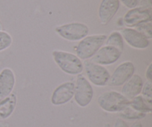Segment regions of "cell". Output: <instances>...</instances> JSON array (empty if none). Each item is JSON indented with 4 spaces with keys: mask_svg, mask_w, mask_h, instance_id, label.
I'll use <instances>...</instances> for the list:
<instances>
[{
    "mask_svg": "<svg viewBox=\"0 0 152 127\" xmlns=\"http://www.w3.org/2000/svg\"><path fill=\"white\" fill-rule=\"evenodd\" d=\"M0 127H10V124L4 120H0Z\"/></svg>",
    "mask_w": 152,
    "mask_h": 127,
    "instance_id": "26",
    "label": "cell"
},
{
    "mask_svg": "<svg viewBox=\"0 0 152 127\" xmlns=\"http://www.w3.org/2000/svg\"><path fill=\"white\" fill-rule=\"evenodd\" d=\"M138 4L140 5V7H145V8L151 9V0H140L137 2V4Z\"/></svg>",
    "mask_w": 152,
    "mask_h": 127,
    "instance_id": "23",
    "label": "cell"
},
{
    "mask_svg": "<svg viewBox=\"0 0 152 127\" xmlns=\"http://www.w3.org/2000/svg\"><path fill=\"white\" fill-rule=\"evenodd\" d=\"M120 2L121 1L126 7H129V8H134L137 5L138 0H119Z\"/></svg>",
    "mask_w": 152,
    "mask_h": 127,
    "instance_id": "22",
    "label": "cell"
},
{
    "mask_svg": "<svg viewBox=\"0 0 152 127\" xmlns=\"http://www.w3.org/2000/svg\"><path fill=\"white\" fill-rule=\"evenodd\" d=\"M97 102L102 110L108 112L115 113L120 112L129 106L130 100L120 92L108 91L99 95Z\"/></svg>",
    "mask_w": 152,
    "mask_h": 127,
    "instance_id": "2",
    "label": "cell"
},
{
    "mask_svg": "<svg viewBox=\"0 0 152 127\" xmlns=\"http://www.w3.org/2000/svg\"><path fill=\"white\" fill-rule=\"evenodd\" d=\"M120 8L119 0H102L98 16L102 25H107L113 19Z\"/></svg>",
    "mask_w": 152,
    "mask_h": 127,
    "instance_id": "12",
    "label": "cell"
},
{
    "mask_svg": "<svg viewBox=\"0 0 152 127\" xmlns=\"http://www.w3.org/2000/svg\"><path fill=\"white\" fill-rule=\"evenodd\" d=\"M83 67L87 75V80L91 83L100 87L108 85L111 74L105 66L98 65L91 61H86Z\"/></svg>",
    "mask_w": 152,
    "mask_h": 127,
    "instance_id": "4",
    "label": "cell"
},
{
    "mask_svg": "<svg viewBox=\"0 0 152 127\" xmlns=\"http://www.w3.org/2000/svg\"><path fill=\"white\" fill-rule=\"evenodd\" d=\"M151 10L145 7H134L126 13L123 21L128 27H136L143 22L151 21Z\"/></svg>",
    "mask_w": 152,
    "mask_h": 127,
    "instance_id": "10",
    "label": "cell"
},
{
    "mask_svg": "<svg viewBox=\"0 0 152 127\" xmlns=\"http://www.w3.org/2000/svg\"><path fill=\"white\" fill-rule=\"evenodd\" d=\"M121 34L127 44L134 48L145 49L149 46V40L133 28H124Z\"/></svg>",
    "mask_w": 152,
    "mask_h": 127,
    "instance_id": "11",
    "label": "cell"
},
{
    "mask_svg": "<svg viewBox=\"0 0 152 127\" xmlns=\"http://www.w3.org/2000/svg\"><path fill=\"white\" fill-rule=\"evenodd\" d=\"M52 57L61 71L70 75H79L84 70L81 59L70 52L64 51L54 50L52 52Z\"/></svg>",
    "mask_w": 152,
    "mask_h": 127,
    "instance_id": "1",
    "label": "cell"
},
{
    "mask_svg": "<svg viewBox=\"0 0 152 127\" xmlns=\"http://www.w3.org/2000/svg\"><path fill=\"white\" fill-rule=\"evenodd\" d=\"M2 23H1V20H0V31H2Z\"/></svg>",
    "mask_w": 152,
    "mask_h": 127,
    "instance_id": "28",
    "label": "cell"
},
{
    "mask_svg": "<svg viewBox=\"0 0 152 127\" xmlns=\"http://www.w3.org/2000/svg\"><path fill=\"white\" fill-rule=\"evenodd\" d=\"M143 83L142 77L139 74H134L123 85L122 94L129 100H132L140 95Z\"/></svg>",
    "mask_w": 152,
    "mask_h": 127,
    "instance_id": "14",
    "label": "cell"
},
{
    "mask_svg": "<svg viewBox=\"0 0 152 127\" xmlns=\"http://www.w3.org/2000/svg\"><path fill=\"white\" fill-rule=\"evenodd\" d=\"M105 43H106V46L114 47L123 52V47H124L123 38L122 37V34L118 31H114L111 33L109 37H107Z\"/></svg>",
    "mask_w": 152,
    "mask_h": 127,
    "instance_id": "17",
    "label": "cell"
},
{
    "mask_svg": "<svg viewBox=\"0 0 152 127\" xmlns=\"http://www.w3.org/2000/svg\"><path fill=\"white\" fill-rule=\"evenodd\" d=\"M94 97V89L91 83L86 77L79 74L75 83L74 98L75 102L80 107H86L91 102Z\"/></svg>",
    "mask_w": 152,
    "mask_h": 127,
    "instance_id": "5",
    "label": "cell"
},
{
    "mask_svg": "<svg viewBox=\"0 0 152 127\" xmlns=\"http://www.w3.org/2000/svg\"><path fill=\"white\" fill-rule=\"evenodd\" d=\"M120 51L109 46H102L97 52L92 57L91 62L101 65H110L117 62L121 57Z\"/></svg>",
    "mask_w": 152,
    "mask_h": 127,
    "instance_id": "8",
    "label": "cell"
},
{
    "mask_svg": "<svg viewBox=\"0 0 152 127\" xmlns=\"http://www.w3.org/2000/svg\"><path fill=\"white\" fill-rule=\"evenodd\" d=\"M129 106L136 111L144 114L151 113L152 112V104L147 102L142 95H138L130 100Z\"/></svg>",
    "mask_w": 152,
    "mask_h": 127,
    "instance_id": "16",
    "label": "cell"
},
{
    "mask_svg": "<svg viewBox=\"0 0 152 127\" xmlns=\"http://www.w3.org/2000/svg\"><path fill=\"white\" fill-rule=\"evenodd\" d=\"M114 127H129L127 123L124 121L122 118H118L114 123Z\"/></svg>",
    "mask_w": 152,
    "mask_h": 127,
    "instance_id": "25",
    "label": "cell"
},
{
    "mask_svg": "<svg viewBox=\"0 0 152 127\" xmlns=\"http://www.w3.org/2000/svg\"><path fill=\"white\" fill-rule=\"evenodd\" d=\"M16 85L14 72L10 68H4L0 72V99L6 98L13 92Z\"/></svg>",
    "mask_w": 152,
    "mask_h": 127,
    "instance_id": "13",
    "label": "cell"
},
{
    "mask_svg": "<svg viewBox=\"0 0 152 127\" xmlns=\"http://www.w3.org/2000/svg\"><path fill=\"white\" fill-rule=\"evenodd\" d=\"M107 39L105 34H95V35L87 36L80 40L76 48L77 56L80 59H88L103 46Z\"/></svg>",
    "mask_w": 152,
    "mask_h": 127,
    "instance_id": "3",
    "label": "cell"
},
{
    "mask_svg": "<svg viewBox=\"0 0 152 127\" xmlns=\"http://www.w3.org/2000/svg\"><path fill=\"white\" fill-rule=\"evenodd\" d=\"M104 127H111V125L109 124V123H106V124L104 126Z\"/></svg>",
    "mask_w": 152,
    "mask_h": 127,
    "instance_id": "29",
    "label": "cell"
},
{
    "mask_svg": "<svg viewBox=\"0 0 152 127\" xmlns=\"http://www.w3.org/2000/svg\"><path fill=\"white\" fill-rule=\"evenodd\" d=\"M56 34L68 41L74 42L83 40L88 34V27L81 22H72L60 25L55 28Z\"/></svg>",
    "mask_w": 152,
    "mask_h": 127,
    "instance_id": "6",
    "label": "cell"
},
{
    "mask_svg": "<svg viewBox=\"0 0 152 127\" xmlns=\"http://www.w3.org/2000/svg\"><path fill=\"white\" fill-rule=\"evenodd\" d=\"M136 31L140 33L142 36L148 40L152 38V23L151 21L143 22L136 26Z\"/></svg>",
    "mask_w": 152,
    "mask_h": 127,
    "instance_id": "19",
    "label": "cell"
},
{
    "mask_svg": "<svg viewBox=\"0 0 152 127\" xmlns=\"http://www.w3.org/2000/svg\"><path fill=\"white\" fill-rule=\"evenodd\" d=\"M135 69L134 64L132 61H125L122 62L110 76L108 85L112 87L123 86L134 74Z\"/></svg>",
    "mask_w": 152,
    "mask_h": 127,
    "instance_id": "7",
    "label": "cell"
},
{
    "mask_svg": "<svg viewBox=\"0 0 152 127\" xmlns=\"http://www.w3.org/2000/svg\"><path fill=\"white\" fill-rule=\"evenodd\" d=\"M145 77L147 80L152 81V63H150L145 71Z\"/></svg>",
    "mask_w": 152,
    "mask_h": 127,
    "instance_id": "24",
    "label": "cell"
},
{
    "mask_svg": "<svg viewBox=\"0 0 152 127\" xmlns=\"http://www.w3.org/2000/svg\"><path fill=\"white\" fill-rule=\"evenodd\" d=\"M141 94L147 102L152 104V81L146 80V82L143 83Z\"/></svg>",
    "mask_w": 152,
    "mask_h": 127,
    "instance_id": "21",
    "label": "cell"
},
{
    "mask_svg": "<svg viewBox=\"0 0 152 127\" xmlns=\"http://www.w3.org/2000/svg\"><path fill=\"white\" fill-rule=\"evenodd\" d=\"M120 116L123 119H127V120H140L144 118L146 116V114L139 112L132 108L130 106H128L126 109L120 112Z\"/></svg>",
    "mask_w": 152,
    "mask_h": 127,
    "instance_id": "18",
    "label": "cell"
},
{
    "mask_svg": "<svg viewBox=\"0 0 152 127\" xmlns=\"http://www.w3.org/2000/svg\"><path fill=\"white\" fill-rule=\"evenodd\" d=\"M131 127H142V124H141V123L140 121H137L135 122L134 123H133V124L131 126Z\"/></svg>",
    "mask_w": 152,
    "mask_h": 127,
    "instance_id": "27",
    "label": "cell"
},
{
    "mask_svg": "<svg viewBox=\"0 0 152 127\" xmlns=\"http://www.w3.org/2000/svg\"><path fill=\"white\" fill-rule=\"evenodd\" d=\"M17 104V96L15 92H12L6 98L0 99V120L8 118L13 112Z\"/></svg>",
    "mask_w": 152,
    "mask_h": 127,
    "instance_id": "15",
    "label": "cell"
},
{
    "mask_svg": "<svg viewBox=\"0 0 152 127\" xmlns=\"http://www.w3.org/2000/svg\"><path fill=\"white\" fill-rule=\"evenodd\" d=\"M75 83L71 81L62 83L56 88L51 95V104L54 106H61L71 101L74 95Z\"/></svg>",
    "mask_w": 152,
    "mask_h": 127,
    "instance_id": "9",
    "label": "cell"
},
{
    "mask_svg": "<svg viewBox=\"0 0 152 127\" xmlns=\"http://www.w3.org/2000/svg\"><path fill=\"white\" fill-rule=\"evenodd\" d=\"M13 39L6 31H0V51L6 50L11 46Z\"/></svg>",
    "mask_w": 152,
    "mask_h": 127,
    "instance_id": "20",
    "label": "cell"
}]
</instances>
